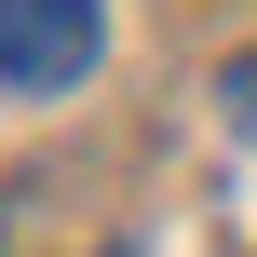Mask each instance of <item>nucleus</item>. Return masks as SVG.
I'll use <instances>...</instances> for the list:
<instances>
[{
	"mask_svg": "<svg viewBox=\"0 0 257 257\" xmlns=\"http://www.w3.org/2000/svg\"><path fill=\"white\" fill-rule=\"evenodd\" d=\"M95 54H108L95 0H0V95H81Z\"/></svg>",
	"mask_w": 257,
	"mask_h": 257,
	"instance_id": "obj_1",
	"label": "nucleus"
},
{
	"mask_svg": "<svg viewBox=\"0 0 257 257\" xmlns=\"http://www.w3.org/2000/svg\"><path fill=\"white\" fill-rule=\"evenodd\" d=\"M230 122L257 136V54H230Z\"/></svg>",
	"mask_w": 257,
	"mask_h": 257,
	"instance_id": "obj_2",
	"label": "nucleus"
}]
</instances>
